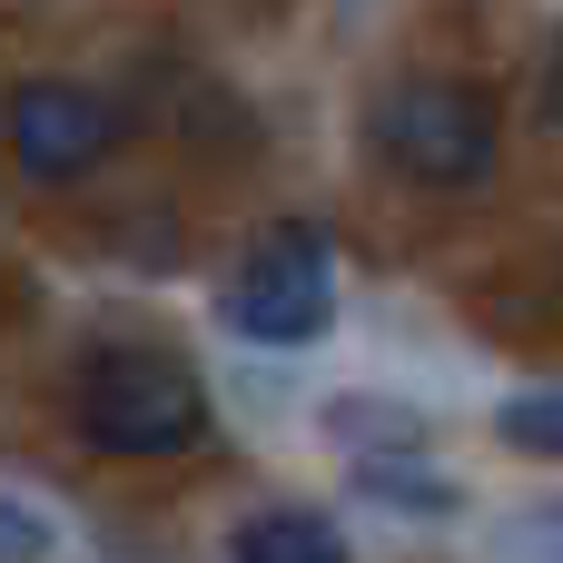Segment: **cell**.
<instances>
[{"instance_id": "3", "label": "cell", "mask_w": 563, "mask_h": 563, "mask_svg": "<svg viewBox=\"0 0 563 563\" xmlns=\"http://www.w3.org/2000/svg\"><path fill=\"white\" fill-rule=\"evenodd\" d=\"M218 307H228V327H238L247 346H317V336L336 327V257H327V228H307V218L267 228V238L228 267Z\"/></svg>"}, {"instance_id": "6", "label": "cell", "mask_w": 563, "mask_h": 563, "mask_svg": "<svg viewBox=\"0 0 563 563\" xmlns=\"http://www.w3.org/2000/svg\"><path fill=\"white\" fill-rule=\"evenodd\" d=\"M356 495L386 505V515H416V525H445L455 515V485L426 475V455H356Z\"/></svg>"}, {"instance_id": "11", "label": "cell", "mask_w": 563, "mask_h": 563, "mask_svg": "<svg viewBox=\"0 0 563 563\" xmlns=\"http://www.w3.org/2000/svg\"><path fill=\"white\" fill-rule=\"evenodd\" d=\"M534 119L563 129V30H554V49H544V69H534Z\"/></svg>"}, {"instance_id": "1", "label": "cell", "mask_w": 563, "mask_h": 563, "mask_svg": "<svg viewBox=\"0 0 563 563\" xmlns=\"http://www.w3.org/2000/svg\"><path fill=\"white\" fill-rule=\"evenodd\" d=\"M366 148L406 178V188H485L495 158H505V119L475 79H435V69H406L376 89L366 109Z\"/></svg>"}, {"instance_id": "4", "label": "cell", "mask_w": 563, "mask_h": 563, "mask_svg": "<svg viewBox=\"0 0 563 563\" xmlns=\"http://www.w3.org/2000/svg\"><path fill=\"white\" fill-rule=\"evenodd\" d=\"M0 139H10V158H20V178L69 188V178H89V168L119 148V109H109L99 89H79V79H20L10 109H0Z\"/></svg>"}, {"instance_id": "10", "label": "cell", "mask_w": 563, "mask_h": 563, "mask_svg": "<svg viewBox=\"0 0 563 563\" xmlns=\"http://www.w3.org/2000/svg\"><path fill=\"white\" fill-rule=\"evenodd\" d=\"M49 544H59V525L30 495H0V563H49Z\"/></svg>"}, {"instance_id": "5", "label": "cell", "mask_w": 563, "mask_h": 563, "mask_svg": "<svg viewBox=\"0 0 563 563\" xmlns=\"http://www.w3.org/2000/svg\"><path fill=\"white\" fill-rule=\"evenodd\" d=\"M228 563H346V534L307 505H267L228 534Z\"/></svg>"}, {"instance_id": "9", "label": "cell", "mask_w": 563, "mask_h": 563, "mask_svg": "<svg viewBox=\"0 0 563 563\" xmlns=\"http://www.w3.org/2000/svg\"><path fill=\"white\" fill-rule=\"evenodd\" d=\"M505 563H563V495L505 515Z\"/></svg>"}, {"instance_id": "7", "label": "cell", "mask_w": 563, "mask_h": 563, "mask_svg": "<svg viewBox=\"0 0 563 563\" xmlns=\"http://www.w3.org/2000/svg\"><path fill=\"white\" fill-rule=\"evenodd\" d=\"M495 435H505L515 455H544V465H563V386H525V396H505Z\"/></svg>"}, {"instance_id": "8", "label": "cell", "mask_w": 563, "mask_h": 563, "mask_svg": "<svg viewBox=\"0 0 563 563\" xmlns=\"http://www.w3.org/2000/svg\"><path fill=\"white\" fill-rule=\"evenodd\" d=\"M327 435H336V445H376V455H416V445H426V426H416L406 406H336Z\"/></svg>"}, {"instance_id": "2", "label": "cell", "mask_w": 563, "mask_h": 563, "mask_svg": "<svg viewBox=\"0 0 563 563\" xmlns=\"http://www.w3.org/2000/svg\"><path fill=\"white\" fill-rule=\"evenodd\" d=\"M69 416L99 455H188L208 435V386L158 346H99L69 386Z\"/></svg>"}]
</instances>
